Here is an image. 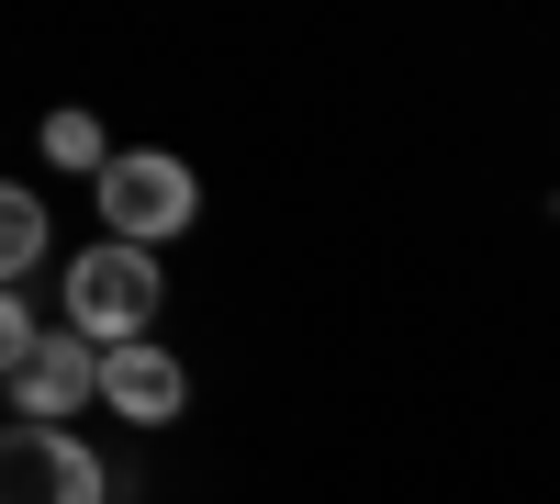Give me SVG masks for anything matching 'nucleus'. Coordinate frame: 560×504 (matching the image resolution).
Here are the masks:
<instances>
[{
	"label": "nucleus",
	"mask_w": 560,
	"mask_h": 504,
	"mask_svg": "<svg viewBox=\"0 0 560 504\" xmlns=\"http://www.w3.org/2000/svg\"><path fill=\"white\" fill-rule=\"evenodd\" d=\"M158 326V258L147 247H90V258H68V337H90V348H135Z\"/></svg>",
	"instance_id": "nucleus-2"
},
{
	"label": "nucleus",
	"mask_w": 560,
	"mask_h": 504,
	"mask_svg": "<svg viewBox=\"0 0 560 504\" xmlns=\"http://www.w3.org/2000/svg\"><path fill=\"white\" fill-rule=\"evenodd\" d=\"M0 382H12L23 426H68L79 403L102 392V348H90V337H45L34 314L12 303V314H0Z\"/></svg>",
	"instance_id": "nucleus-1"
},
{
	"label": "nucleus",
	"mask_w": 560,
	"mask_h": 504,
	"mask_svg": "<svg viewBox=\"0 0 560 504\" xmlns=\"http://www.w3.org/2000/svg\"><path fill=\"white\" fill-rule=\"evenodd\" d=\"M45 157H57V168H90V179L113 168V146H102V124H90V113H45Z\"/></svg>",
	"instance_id": "nucleus-7"
},
{
	"label": "nucleus",
	"mask_w": 560,
	"mask_h": 504,
	"mask_svg": "<svg viewBox=\"0 0 560 504\" xmlns=\"http://www.w3.org/2000/svg\"><path fill=\"white\" fill-rule=\"evenodd\" d=\"M102 403L124 426H168L179 403H191V382H179V359L158 337H135V348H102Z\"/></svg>",
	"instance_id": "nucleus-5"
},
{
	"label": "nucleus",
	"mask_w": 560,
	"mask_h": 504,
	"mask_svg": "<svg viewBox=\"0 0 560 504\" xmlns=\"http://www.w3.org/2000/svg\"><path fill=\"white\" fill-rule=\"evenodd\" d=\"M0 504H102V460L79 448V426H12Z\"/></svg>",
	"instance_id": "nucleus-4"
},
{
	"label": "nucleus",
	"mask_w": 560,
	"mask_h": 504,
	"mask_svg": "<svg viewBox=\"0 0 560 504\" xmlns=\"http://www.w3.org/2000/svg\"><path fill=\"white\" fill-rule=\"evenodd\" d=\"M90 191H102V224H113V247H147L158 258V236H179V224H191V168H179V157H113L102 179H90Z\"/></svg>",
	"instance_id": "nucleus-3"
},
{
	"label": "nucleus",
	"mask_w": 560,
	"mask_h": 504,
	"mask_svg": "<svg viewBox=\"0 0 560 504\" xmlns=\"http://www.w3.org/2000/svg\"><path fill=\"white\" fill-rule=\"evenodd\" d=\"M0 269H12V281L45 269V202L34 191H0Z\"/></svg>",
	"instance_id": "nucleus-6"
}]
</instances>
